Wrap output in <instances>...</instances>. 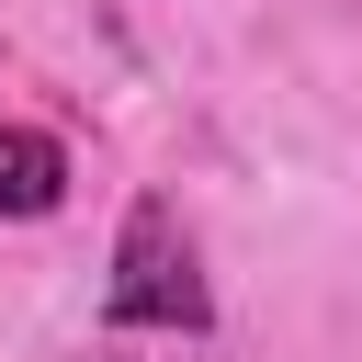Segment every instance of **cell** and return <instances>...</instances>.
I'll return each mask as SVG.
<instances>
[{
	"instance_id": "7a4b0ae2",
	"label": "cell",
	"mask_w": 362,
	"mask_h": 362,
	"mask_svg": "<svg viewBox=\"0 0 362 362\" xmlns=\"http://www.w3.org/2000/svg\"><path fill=\"white\" fill-rule=\"evenodd\" d=\"M68 204V147L45 124H0V226H34Z\"/></svg>"
},
{
	"instance_id": "6da1fadb",
	"label": "cell",
	"mask_w": 362,
	"mask_h": 362,
	"mask_svg": "<svg viewBox=\"0 0 362 362\" xmlns=\"http://www.w3.org/2000/svg\"><path fill=\"white\" fill-rule=\"evenodd\" d=\"M102 317H113V328H158V339H204V328H215V283H204V260H192V238H181V215H170L158 192H136L124 226H113Z\"/></svg>"
}]
</instances>
